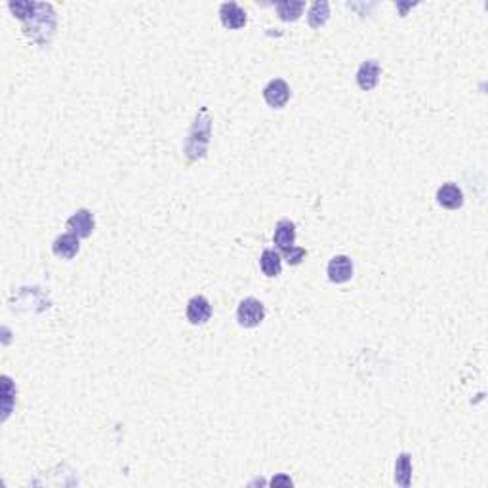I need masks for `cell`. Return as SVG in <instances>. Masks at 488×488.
<instances>
[{
	"label": "cell",
	"mask_w": 488,
	"mask_h": 488,
	"mask_svg": "<svg viewBox=\"0 0 488 488\" xmlns=\"http://www.w3.org/2000/svg\"><path fill=\"white\" fill-rule=\"evenodd\" d=\"M210 137H212V116H210L208 107H200L197 116H195V122L191 126L187 143H185V157L191 162L204 159L208 145H210Z\"/></svg>",
	"instance_id": "obj_1"
},
{
	"label": "cell",
	"mask_w": 488,
	"mask_h": 488,
	"mask_svg": "<svg viewBox=\"0 0 488 488\" xmlns=\"http://www.w3.org/2000/svg\"><path fill=\"white\" fill-rule=\"evenodd\" d=\"M265 319V305L256 297H244L236 309V320L243 328H256Z\"/></svg>",
	"instance_id": "obj_2"
},
{
	"label": "cell",
	"mask_w": 488,
	"mask_h": 488,
	"mask_svg": "<svg viewBox=\"0 0 488 488\" xmlns=\"http://www.w3.org/2000/svg\"><path fill=\"white\" fill-rule=\"evenodd\" d=\"M263 99L269 107L273 109H282L290 99V86L282 78H273L271 82L263 88Z\"/></svg>",
	"instance_id": "obj_3"
},
{
	"label": "cell",
	"mask_w": 488,
	"mask_h": 488,
	"mask_svg": "<svg viewBox=\"0 0 488 488\" xmlns=\"http://www.w3.org/2000/svg\"><path fill=\"white\" fill-rule=\"evenodd\" d=\"M67 227L71 229V233H75L80 238H88L96 229V220H94V214L88 208H80L76 210L71 218L67 220Z\"/></svg>",
	"instance_id": "obj_4"
},
{
	"label": "cell",
	"mask_w": 488,
	"mask_h": 488,
	"mask_svg": "<svg viewBox=\"0 0 488 488\" xmlns=\"http://www.w3.org/2000/svg\"><path fill=\"white\" fill-rule=\"evenodd\" d=\"M381 67L376 60H366L360 63V67L357 71V84L360 90L370 92L374 90L378 82H380Z\"/></svg>",
	"instance_id": "obj_5"
},
{
	"label": "cell",
	"mask_w": 488,
	"mask_h": 488,
	"mask_svg": "<svg viewBox=\"0 0 488 488\" xmlns=\"http://www.w3.org/2000/svg\"><path fill=\"white\" fill-rule=\"evenodd\" d=\"M185 315H187V320H189L191 324H195V326L197 324H204L212 317V305H210V302L204 296L191 297L189 302H187Z\"/></svg>",
	"instance_id": "obj_6"
},
{
	"label": "cell",
	"mask_w": 488,
	"mask_h": 488,
	"mask_svg": "<svg viewBox=\"0 0 488 488\" xmlns=\"http://www.w3.org/2000/svg\"><path fill=\"white\" fill-rule=\"evenodd\" d=\"M328 279L334 284H343L353 277V259L349 256H334L328 263Z\"/></svg>",
	"instance_id": "obj_7"
},
{
	"label": "cell",
	"mask_w": 488,
	"mask_h": 488,
	"mask_svg": "<svg viewBox=\"0 0 488 488\" xmlns=\"http://www.w3.org/2000/svg\"><path fill=\"white\" fill-rule=\"evenodd\" d=\"M80 250V236L75 233H63L52 244V252L61 259H73Z\"/></svg>",
	"instance_id": "obj_8"
},
{
	"label": "cell",
	"mask_w": 488,
	"mask_h": 488,
	"mask_svg": "<svg viewBox=\"0 0 488 488\" xmlns=\"http://www.w3.org/2000/svg\"><path fill=\"white\" fill-rule=\"evenodd\" d=\"M437 202L446 210H458L464 206V191L456 183H444L437 189Z\"/></svg>",
	"instance_id": "obj_9"
},
{
	"label": "cell",
	"mask_w": 488,
	"mask_h": 488,
	"mask_svg": "<svg viewBox=\"0 0 488 488\" xmlns=\"http://www.w3.org/2000/svg\"><path fill=\"white\" fill-rule=\"evenodd\" d=\"M220 19L227 29H243L246 25V12L236 2H225L220 6Z\"/></svg>",
	"instance_id": "obj_10"
},
{
	"label": "cell",
	"mask_w": 488,
	"mask_h": 488,
	"mask_svg": "<svg viewBox=\"0 0 488 488\" xmlns=\"http://www.w3.org/2000/svg\"><path fill=\"white\" fill-rule=\"evenodd\" d=\"M274 246L281 252H286L296 243V225L290 220H281L274 227Z\"/></svg>",
	"instance_id": "obj_11"
},
{
	"label": "cell",
	"mask_w": 488,
	"mask_h": 488,
	"mask_svg": "<svg viewBox=\"0 0 488 488\" xmlns=\"http://www.w3.org/2000/svg\"><path fill=\"white\" fill-rule=\"evenodd\" d=\"M259 267H261L265 277H271V279L279 277L282 271V256L273 248H267L259 258Z\"/></svg>",
	"instance_id": "obj_12"
},
{
	"label": "cell",
	"mask_w": 488,
	"mask_h": 488,
	"mask_svg": "<svg viewBox=\"0 0 488 488\" xmlns=\"http://www.w3.org/2000/svg\"><path fill=\"white\" fill-rule=\"evenodd\" d=\"M305 10V2L302 0H282L277 2V14L282 21H296Z\"/></svg>",
	"instance_id": "obj_13"
},
{
	"label": "cell",
	"mask_w": 488,
	"mask_h": 488,
	"mask_svg": "<svg viewBox=\"0 0 488 488\" xmlns=\"http://www.w3.org/2000/svg\"><path fill=\"white\" fill-rule=\"evenodd\" d=\"M410 479H412V462H410V454L408 452H403L399 454L395 462V482L401 485V487H410Z\"/></svg>",
	"instance_id": "obj_14"
},
{
	"label": "cell",
	"mask_w": 488,
	"mask_h": 488,
	"mask_svg": "<svg viewBox=\"0 0 488 488\" xmlns=\"http://www.w3.org/2000/svg\"><path fill=\"white\" fill-rule=\"evenodd\" d=\"M328 15H330V4L328 2H315L309 8V14H307V21H309V27L313 29H319L322 27L324 23L328 21Z\"/></svg>",
	"instance_id": "obj_15"
},
{
	"label": "cell",
	"mask_w": 488,
	"mask_h": 488,
	"mask_svg": "<svg viewBox=\"0 0 488 488\" xmlns=\"http://www.w3.org/2000/svg\"><path fill=\"white\" fill-rule=\"evenodd\" d=\"M282 254H284V259L288 261V265H299L305 259V256H307V250L302 248V246H292V248L282 252Z\"/></svg>",
	"instance_id": "obj_16"
}]
</instances>
